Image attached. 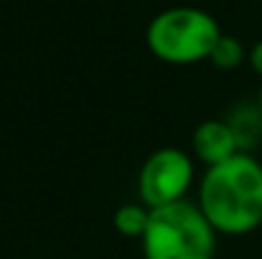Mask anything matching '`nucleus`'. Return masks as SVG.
<instances>
[{
    "label": "nucleus",
    "instance_id": "obj_1",
    "mask_svg": "<svg viewBox=\"0 0 262 259\" xmlns=\"http://www.w3.org/2000/svg\"><path fill=\"white\" fill-rule=\"evenodd\" d=\"M196 206L216 234L242 237L262 226V163L247 153L206 168Z\"/></svg>",
    "mask_w": 262,
    "mask_h": 259
},
{
    "label": "nucleus",
    "instance_id": "obj_2",
    "mask_svg": "<svg viewBox=\"0 0 262 259\" xmlns=\"http://www.w3.org/2000/svg\"><path fill=\"white\" fill-rule=\"evenodd\" d=\"M140 247L143 259H214L216 229L186 198L150 211Z\"/></svg>",
    "mask_w": 262,
    "mask_h": 259
},
{
    "label": "nucleus",
    "instance_id": "obj_3",
    "mask_svg": "<svg viewBox=\"0 0 262 259\" xmlns=\"http://www.w3.org/2000/svg\"><path fill=\"white\" fill-rule=\"evenodd\" d=\"M148 49L166 64H199L222 38L219 23L199 8H168L148 26Z\"/></svg>",
    "mask_w": 262,
    "mask_h": 259
},
{
    "label": "nucleus",
    "instance_id": "obj_4",
    "mask_svg": "<svg viewBox=\"0 0 262 259\" xmlns=\"http://www.w3.org/2000/svg\"><path fill=\"white\" fill-rule=\"evenodd\" d=\"M193 185V160L181 148H161L145 158L138 173V201L143 206L163 208L186 201Z\"/></svg>",
    "mask_w": 262,
    "mask_h": 259
},
{
    "label": "nucleus",
    "instance_id": "obj_5",
    "mask_svg": "<svg viewBox=\"0 0 262 259\" xmlns=\"http://www.w3.org/2000/svg\"><path fill=\"white\" fill-rule=\"evenodd\" d=\"M191 148H193V158L201 160L206 168L219 166V163L234 158L237 153H245L234 125L224 122V120L199 122V127L193 130V137H191Z\"/></svg>",
    "mask_w": 262,
    "mask_h": 259
},
{
    "label": "nucleus",
    "instance_id": "obj_6",
    "mask_svg": "<svg viewBox=\"0 0 262 259\" xmlns=\"http://www.w3.org/2000/svg\"><path fill=\"white\" fill-rule=\"evenodd\" d=\"M115 229L122 234V237H130V239H143L145 229H148V221H150V208L143 206L140 201L138 203H122L117 211H115Z\"/></svg>",
    "mask_w": 262,
    "mask_h": 259
},
{
    "label": "nucleus",
    "instance_id": "obj_7",
    "mask_svg": "<svg viewBox=\"0 0 262 259\" xmlns=\"http://www.w3.org/2000/svg\"><path fill=\"white\" fill-rule=\"evenodd\" d=\"M209 61H211L216 69H222V72L237 69V66L245 61V46H242V41L234 38V36H224V33H222V38L216 41V46H214Z\"/></svg>",
    "mask_w": 262,
    "mask_h": 259
},
{
    "label": "nucleus",
    "instance_id": "obj_8",
    "mask_svg": "<svg viewBox=\"0 0 262 259\" xmlns=\"http://www.w3.org/2000/svg\"><path fill=\"white\" fill-rule=\"evenodd\" d=\"M250 64H252L255 74L262 77V41H257V43L250 49Z\"/></svg>",
    "mask_w": 262,
    "mask_h": 259
},
{
    "label": "nucleus",
    "instance_id": "obj_9",
    "mask_svg": "<svg viewBox=\"0 0 262 259\" xmlns=\"http://www.w3.org/2000/svg\"><path fill=\"white\" fill-rule=\"evenodd\" d=\"M260 117H262V89H260Z\"/></svg>",
    "mask_w": 262,
    "mask_h": 259
}]
</instances>
